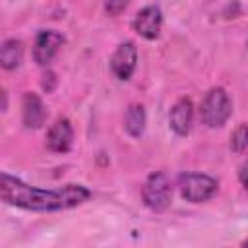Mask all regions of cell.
<instances>
[{"label": "cell", "instance_id": "6da1fadb", "mask_svg": "<svg viewBox=\"0 0 248 248\" xmlns=\"http://www.w3.org/2000/svg\"><path fill=\"white\" fill-rule=\"evenodd\" d=\"M91 192L81 184H66L56 190H45L25 184L23 180L2 172L0 198L8 205H16L29 211H60L81 205L87 202Z\"/></svg>", "mask_w": 248, "mask_h": 248}, {"label": "cell", "instance_id": "5b68a950", "mask_svg": "<svg viewBox=\"0 0 248 248\" xmlns=\"http://www.w3.org/2000/svg\"><path fill=\"white\" fill-rule=\"evenodd\" d=\"M110 70L118 79H130L138 64V48L132 41H124L116 46L110 60Z\"/></svg>", "mask_w": 248, "mask_h": 248}, {"label": "cell", "instance_id": "2e32d148", "mask_svg": "<svg viewBox=\"0 0 248 248\" xmlns=\"http://www.w3.org/2000/svg\"><path fill=\"white\" fill-rule=\"evenodd\" d=\"M238 180H240V184L248 190V159L240 165V170H238Z\"/></svg>", "mask_w": 248, "mask_h": 248}, {"label": "cell", "instance_id": "8fae6325", "mask_svg": "<svg viewBox=\"0 0 248 248\" xmlns=\"http://www.w3.org/2000/svg\"><path fill=\"white\" fill-rule=\"evenodd\" d=\"M23 60V43L19 39H6L0 46V66L4 70H16Z\"/></svg>", "mask_w": 248, "mask_h": 248}, {"label": "cell", "instance_id": "ba28073f", "mask_svg": "<svg viewBox=\"0 0 248 248\" xmlns=\"http://www.w3.org/2000/svg\"><path fill=\"white\" fill-rule=\"evenodd\" d=\"M74 141V130L68 118H58L46 132V147L54 153H66L70 151Z\"/></svg>", "mask_w": 248, "mask_h": 248}, {"label": "cell", "instance_id": "7a4b0ae2", "mask_svg": "<svg viewBox=\"0 0 248 248\" xmlns=\"http://www.w3.org/2000/svg\"><path fill=\"white\" fill-rule=\"evenodd\" d=\"M231 114H232V101L229 93L223 87L209 89L200 107L202 122L209 128H221L229 120Z\"/></svg>", "mask_w": 248, "mask_h": 248}, {"label": "cell", "instance_id": "277c9868", "mask_svg": "<svg viewBox=\"0 0 248 248\" xmlns=\"http://www.w3.org/2000/svg\"><path fill=\"white\" fill-rule=\"evenodd\" d=\"M178 186H180L182 198L186 202H192V203L207 202L217 192V180L211 178V176H207V174H200V172L180 174Z\"/></svg>", "mask_w": 248, "mask_h": 248}, {"label": "cell", "instance_id": "9a60e30c", "mask_svg": "<svg viewBox=\"0 0 248 248\" xmlns=\"http://www.w3.org/2000/svg\"><path fill=\"white\" fill-rule=\"evenodd\" d=\"M41 85H43V89H45L46 93H50V91L54 89V85H56V76H54V72H46V74L43 76Z\"/></svg>", "mask_w": 248, "mask_h": 248}, {"label": "cell", "instance_id": "30bf717a", "mask_svg": "<svg viewBox=\"0 0 248 248\" xmlns=\"http://www.w3.org/2000/svg\"><path fill=\"white\" fill-rule=\"evenodd\" d=\"M192 118H194L192 101L188 97H182L172 105L170 114H169V124L176 136H186L192 128Z\"/></svg>", "mask_w": 248, "mask_h": 248}, {"label": "cell", "instance_id": "8992f818", "mask_svg": "<svg viewBox=\"0 0 248 248\" xmlns=\"http://www.w3.org/2000/svg\"><path fill=\"white\" fill-rule=\"evenodd\" d=\"M62 45H64V37L58 31H52V29L39 31V35L35 37V43H33V60L39 66L50 64Z\"/></svg>", "mask_w": 248, "mask_h": 248}, {"label": "cell", "instance_id": "e0dca14e", "mask_svg": "<svg viewBox=\"0 0 248 248\" xmlns=\"http://www.w3.org/2000/svg\"><path fill=\"white\" fill-rule=\"evenodd\" d=\"M242 246H248V238H246V240H244V242H242Z\"/></svg>", "mask_w": 248, "mask_h": 248}, {"label": "cell", "instance_id": "5bb4252c", "mask_svg": "<svg viewBox=\"0 0 248 248\" xmlns=\"http://www.w3.org/2000/svg\"><path fill=\"white\" fill-rule=\"evenodd\" d=\"M130 6V0H105V10L108 16H120Z\"/></svg>", "mask_w": 248, "mask_h": 248}, {"label": "cell", "instance_id": "9c48e42d", "mask_svg": "<svg viewBox=\"0 0 248 248\" xmlns=\"http://www.w3.org/2000/svg\"><path fill=\"white\" fill-rule=\"evenodd\" d=\"M45 118H46V110H45V105L41 101V97L37 93H25L23 95V101H21V120H23V126L29 128V130H37L45 124Z\"/></svg>", "mask_w": 248, "mask_h": 248}, {"label": "cell", "instance_id": "4fadbf2b", "mask_svg": "<svg viewBox=\"0 0 248 248\" xmlns=\"http://www.w3.org/2000/svg\"><path fill=\"white\" fill-rule=\"evenodd\" d=\"M231 149L236 153H242L248 147V124H238L231 134Z\"/></svg>", "mask_w": 248, "mask_h": 248}, {"label": "cell", "instance_id": "52a82bcc", "mask_svg": "<svg viewBox=\"0 0 248 248\" xmlns=\"http://www.w3.org/2000/svg\"><path fill=\"white\" fill-rule=\"evenodd\" d=\"M161 25H163V14H161L159 6H153V4L141 8V10L136 14L134 21H132L134 31H136L140 37L147 39V41H153V39L159 37Z\"/></svg>", "mask_w": 248, "mask_h": 248}, {"label": "cell", "instance_id": "7c38bea8", "mask_svg": "<svg viewBox=\"0 0 248 248\" xmlns=\"http://www.w3.org/2000/svg\"><path fill=\"white\" fill-rule=\"evenodd\" d=\"M124 130L132 138H140L145 130V108L143 105H130L124 114Z\"/></svg>", "mask_w": 248, "mask_h": 248}, {"label": "cell", "instance_id": "3957f363", "mask_svg": "<svg viewBox=\"0 0 248 248\" xmlns=\"http://www.w3.org/2000/svg\"><path fill=\"white\" fill-rule=\"evenodd\" d=\"M141 198H143V203L151 211H157V213L165 211L170 205V198H172L169 176L165 172H151L147 180L143 182Z\"/></svg>", "mask_w": 248, "mask_h": 248}]
</instances>
